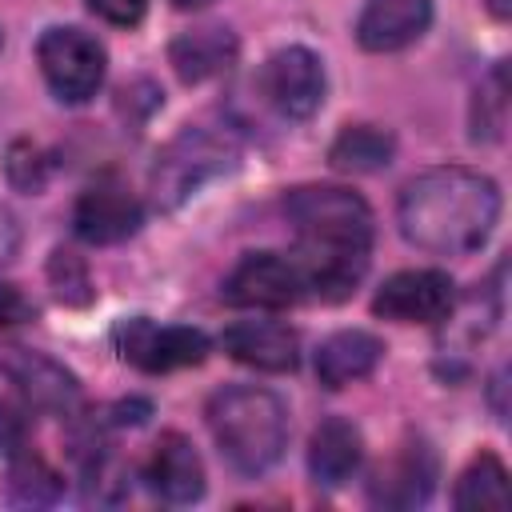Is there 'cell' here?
<instances>
[{
  "label": "cell",
  "mask_w": 512,
  "mask_h": 512,
  "mask_svg": "<svg viewBox=\"0 0 512 512\" xmlns=\"http://www.w3.org/2000/svg\"><path fill=\"white\" fill-rule=\"evenodd\" d=\"M284 212L296 228V272L304 292L320 300H344L372 252V208L336 184H308L288 192Z\"/></svg>",
  "instance_id": "1"
},
{
  "label": "cell",
  "mask_w": 512,
  "mask_h": 512,
  "mask_svg": "<svg viewBox=\"0 0 512 512\" xmlns=\"http://www.w3.org/2000/svg\"><path fill=\"white\" fill-rule=\"evenodd\" d=\"M396 220L404 240L420 252L468 256L500 220V188L472 168H432L404 184Z\"/></svg>",
  "instance_id": "2"
},
{
  "label": "cell",
  "mask_w": 512,
  "mask_h": 512,
  "mask_svg": "<svg viewBox=\"0 0 512 512\" xmlns=\"http://www.w3.org/2000/svg\"><path fill=\"white\" fill-rule=\"evenodd\" d=\"M208 428L220 456L244 472H268L288 448V408L276 392L256 384H228L208 400Z\"/></svg>",
  "instance_id": "3"
},
{
  "label": "cell",
  "mask_w": 512,
  "mask_h": 512,
  "mask_svg": "<svg viewBox=\"0 0 512 512\" xmlns=\"http://www.w3.org/2000/svg\"><path fill=\"white\" fill-rule=\"evenodd\" d=\"M232 144L208 128H184L152 168V196L160 208H180L188 196H196L212 176H220L232 164Z\"/></svg>",
  "instance_id": "4"
},
{
  "label": "cell",
  "mask_w": 512,
  "mask_h": 512,
  "mask_svg": "<svg viewBox=\"0 0 512 512\" xmlns=\"http://www.w3.org/2000/svg\"><path fill=\"white\" fill-rule=\"evenodd\" d=\"M36 64L64 104H84L104 84L108 56L104 44L84 28H48L36 44Z\"/></svg>",
  "instance_id": "5"
},
{
  "label": "cell",
  "mask_w": 512,
  "mask_h": 512,
  "mask_svg": "<svg viewBox=\"0 0 512 512\" xmlns=\"http://www.w3.org/2000/svg\"><path fill=\"white\" fill-rule=\"evenodd\" d=\"M116 348L128 364L140 372H172V368H192L204 364L208 356V336L200 328H180V324H156L148 316H132L116 324Z\"/></svg>",
  "instance_id": "6"
},
{
  "label": "cell",
  "mask_w": 512,
  "mask_h": 512,
  "mask_svg": "<svg viewBox=\"0 0 512 512\" xmlns=\"http://www.w3.org/2000/svg\"><path fill=\"white\" fill-rule=\"evenodd\" d=\"M260 92L280 116L308 120L324 104V64H320V56L300 48V44L272 52L260 68Z\"/></svg>",
  "instance_id": "7"
},
{
  "label": "cell",
  "mask_w": 512,
  "mask_h": 512,
  "mask_svg": "<svg viewBox=\"0 0 512 512\" xmlns=\"http://www.w3.org/2000/svg\"><path fill=\"white\" fill-rule=\"evenodd\" d=\"M304 296V280L292 256L280 252H248L224 280V300L232 308H292Z\"/></svg>",
  "instance_id": "8"
},
{
  "label": "cell",
  "mask_w": 512,
  "mask_h": 512,
  "mask_svg": "<svg viewBox=\"0 0 512 512\" xmlns=\"http://www.w3.org/2000/svg\"><path fill=\"white\" fill-rule=\"evenodd\" d=\"M456 304V288L436 268H408L380 284L372 312L396 324H440Z\"/></svg>",
  "instance_id": "9"
},
{
  "label": "cell",
  "mask_w": 512,
  "mask_h": 512,
  "mask_svg": "<svg viewBox=\"0 0 512 512\" xmlns=\"http://www.w3.org/2000/svg\"><path fill=\"white\" fill-rule=\"evenodd\" d=\"M140 216L144 212H140L136 192L120 176L104 172L80 192L72 208V228L88 244H120L140 228Z\"/></svg>",
  "instance_id": "10"
},
{
  "label": "cell",
  "mask_w": 512,
  "mask_h": 512,
  "mask_svg": "<svg viewBox=\"0 0 512 512\" xmlns=\"http://www.w3.org/2000/svg\"><path fill=\"white\" fill-rule=\"evenodd\" d=\"M220 344L232 360L260 368V372H292L300 360L296 332L288 324H276V320H240V324L224 328Z\"/></svg>",
  "instance_id": "11"
},
{
  "label": "cell",
  "mask_w": 512,
  "mask_h": 512,
  "mask_svg": "<svg viewBox=\"0 0 512 512\" xmlns=\"http://www.w3.org/2000/svg\"><path fill=\"white\" fill-rule=\"evenodd\" d=\"M432 0H368L356 20V40L368 52H396L424 36Z\"/></svg>",
  "instance_id": "12"
},
{
  "label": "cell",
  "mask_w": 512,
  "mask_h": 512,
  "mask_svg": "<svg viewBox=\"0 0 512 512\" xmlns=\"http://www.w3.org/2000/svg\"><path fill=\"white\" fill-rule=\"evenodd\" d=\"M432 484H436V456L428 452L424 440H412L404 444L372 480V504H384V508H416L432 496Z\"/></svg>",
  "instance_id": "13"
},
{
  "label": "cell",
  "mask_w": 512,
  "mask_h": 512,
  "mask_svg": "<svg viewBox=\"0 0 512 512\" xmlns=\"http://www.w3.org/2000/svg\"><path fill=\"white\" fill-rule=\"evenodd\" d=\"M148 484L168 504H192L204 496V464L188 436L164 432L148 460Z\"/></svg>",
  "instance_id": "14"
},
{
  "label": "cell",
  "mask_w": 512,
  "mask_h": 512,
  "mask_svg": "<svg viewBox=\"0 0 512 512\" xmlns=\"http://www.w3.org/2000/svg\"><path fill=\"white\" fill-rule=\"evenodd\" d=\"M364 460V440H360V428L344 416H328L312 440H308V472L316 484L324 488H340L356 476Z\"/></svg>",
  "instance_id": "15"
},
{
  "label": "cell",
  "mask_w": 512,
  "mask_h": 512,
  "mask_svg": "<svg viewBox=\"0 0 512 512\" xmlns=\"http://www.w3.org/2000/svg\"><path fill=\"white\" fill-rule=\"evenodd\" d=\"M168 60H172L176 76L188 84L212 80L236 64V36L224 24H204V28L180 32L168 48Z\"/></svg>",
  "instance_id": "16"
},
{
  "label": "cell",
  "mask_w": 512,
  "mask_h": 512,
  "mask_svg": "<svg viewBox=\"0 0 512 512\" xmlns=\"http://www.w3.org/2000/svg\"><path fill=\"white\" fill-rule=\"evenodd\" d=\"M384 356V340L364 332V328H344L332 332L316 348V376L324 388H344L352 380H364Z\"/></svg>",
  "instance_id": "17"
},
{
  "label": "cell",
  "mask_w": 512,
  "mask_h": 512,
  "mask_svg": "<svg viewBox=\"0 0 512 512\" xmlns=\"http://www.w3.org/2000/svg\"><path fill=\"white\" fill-rule=\"evenodd\" d=\"M452 504L460 512H508L512 492H508V468L500 464V456L480 452L456 480Z\"/></svg>",
  "instance_id": "18"
},
{
  "label": "cell",
  "mask_w": 512,
  "mask_h": 512,
  "mask_svg": "<svg viewBox=\"0 0 512 512\" xmlns=\"http://www.w3.org/2000/svg\"><path fill=\"white\" fill-rule=\"evenodd\" d=\"M392 152H396V140H392L384 128L348 124V128L332 140L328 160H332V168H340V172H380V168H388Z\"/></svg>",
  "instance_id": "19"
},
{
  "label": "cell",
  "mask_w": 512,
  "mask_h": 512,
  "mask_svg": "<svg viewBox=\"0 0 512 512\" xmlns=\"http://www.w3.org/2000/svg\"><path fill=\"white\" fill-rule=\"evenodd\" d=\"M16 376H20L24 392H28L36 404H44V408H68V404H76V380H72L64 368H56L52 360L32 356V360L20 364Z\"/></svg>",
  "instance_id": "20"
},
{
  "label": "cell",
  "mask_w": 512,
  "mask_h": 512,
  "mask_svg": "<svg viewBox=\"0 0 512 512\" xmlns=\"http://www.w3.org/2000/svg\"><path fill=\"white\" fill-rule=\"evenodd\" d=\"M8 488H12V496L24 500V504H48V500L60 492V476H56L36 452H20V456H12Z\"/></svg>",
  "instance_id": "21"
},
{
  "label": "cell",
  "mask_w": 512,
  "mask_h": 512,
  "mask_svg": "<svg viewBox=\"0 0 512 512\" xmlns=\"http://www.w3.org/2000/svg\"><path fill=\"white\" fill-rule=\"evenodd\" d=\"M504 104H508V68H504V60L488 72V80L480 84V92H476V140L480 136H488V140H496L500 136V128H504Z\"/></svg>",
  "instance_id": "22"
},
{
  "label": "cell",
  "mask_w": 512,
  "mask_h": 512,
  "mask_svg": "<svg viewBox=\"0 0 512 512\" xmlns=\"http://www.w3.org/2000/svg\"><path fill=\"white\" fill-rule=\"evenodd\" d=\"M52 284H56V296L64 304H84L92 296L88 292V272L72 252H56L52 256Z\"/></svg>",
  "instance_id": "23"
},
{
  "label": "cell",
  "mask_w": 512,
  "mask_h": 512,
  "mask_svg": "<svg viewBox=\"0 0 512 512\" xmlns=\"http://www.w3.org/2000/svg\"><path fill=\"white\" fill-rule=\"evenodd\" d=\"M88 8H92L100 20H108V24L132 28V24H140V20H144L148 0H88Z\"/></svg>",
  "instance_id": "24"
},
{
  "label": "cell",
  "mask_w": 512,
  "mask_h": 512,
  "mask_svg": "<svg viewBox=\"0 0 512 512\" xmlns=\"http://www.w3.org/2000/svg\"><path fill=\"white\" fill-rule=\"evenodd\" d=\"M32 304L12 288V284H0V328H12V324H24L32 320Z\"/></svg>",
  "instance_id": "25"
},
{
  "label": "cell",
  "mask_w": 512,
  "mask_h": 512,
  "mask_svg": "<svg viewBox=\"0 0 512 512\" xmlns=\"http://www.w3.org/2000/svg\"><path fill=\"white\" fill-rule=\"evenodd\" d=\"M16 244H20V228H16L12 212L0 204V264H8L16 256Z\"/></svg>",
  "instance_id": "26"
},
{
  "label": "cell",
  "mask_w": 512,
  "mask_h": 512,
  "mask_svg": "<svg viewBox=\"0 0 512 512\" xmlns=\"http://www.w3.org/2000/svg\"><path fill=\"white\" fill-rule=\"evenodd\" d=\"M488 8H492V12H496V16H500V20H504V16H508V0H488Z\"/></svg>",
  "instance_id": "27"
},
{
  "label": "cell",
  "mask_w": 512,
  "mask_h": 512,
  "mask_svg": "<svg viewBox=\"0 0 512 512\" xmlns=\"http://www.w3.org/2000/svg\"><path fill=\"white\" fill-rule=\"evenodd\" d=\"M176 8H200V4H208V0H172Z\"/></svg>",
  "instance_id": "28"
}]
</instances>
